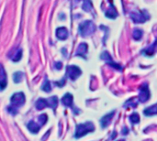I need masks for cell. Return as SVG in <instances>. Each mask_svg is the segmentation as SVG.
<instances>
[{
	"mask_svg": "<svg viewBox=\"0 0 157 141\" xmlns=\"http://www.w3.org/2000/svg\"><path fill=\"white\" fill-rule=\"evenodd\" d=\"M11 105L9 106V112L12 115H16L19 108L25 104V96L23 92H16L11 97Z\"/></svg>",
	"mask_w": 157,
	"mask_h": 141,
	"instance_id": "obj_1",
	"label": "cell"
},
{
	"mask_svg": "<svg viewBox=\"0 0 157 141\" xmlns=\"http://www.w3.org/2000/svg\"><path fill=\"white\" fill-rule=\"evenodd\" d=\"M95 129V126L93 125V123L91 122H86L85 124H80L76 126V131L75 134V136L76 138H80L82 136H84L85 135H86L89 132H93Z\"/></svg>",
	"mask_w": 157,
	"mask_h": 141,
	"instance_id": "obj_2",
	"label": "cell"
},
{
	"mask_svg": "<svg viewBox=\"0 0 157 141\" xmlns=\"http://www.w3.org/2000/svg\"><path fill=\"white\" fill-rule=\"evenodd\" d=\"M94 31H95V25L91 21H85L79 27L80 35H82L83 37H85L87 35H90Z\"/></svg>",
	"mask_w": 157,
	"mask_h": 141,
	"instance_id": "obj_3",
	"label": "cell"
},
{
	"mask_svg": "<svg viewBox=\"0 0 157 141\" xmlns=\"http://www.w3.org/2000/svg\"><path fill=\"white\" fill-rule=\"evenodd\" d=\"M81 73H82V72H81L80 68L77 67V66H75V65H70L66 69V74H67V76L71 80H73V81L76 80L81 75Z\"/></svg>",
	"mask_w": 157,
	"mask_h": 141,
	"instance_id": "obj_4",
	"label": "cell"
},
{
	"mask_svg": "<svg viewBox=\"0 0 157 141\" xmlns=\"http://www.w3.org/2000/svg\"><path fill=\"white\" fill-rule=\"evenodd\" d=\"M7 73L2 64H0V90H3L7 86Z\"/></svg>",
	"mask_w": 157,
	"mask_h": 141,
	"instance_id": "obj_5",
	"label": "cell"
},
{
	"mask_svg": "<svg viewBox=\"0 0 157 141\" xmlns=\"http://www.w3.org/2000/svg\"><path fill=\"white\" fill-rule=\"evenodd\" d=\"M139 98H140V101L142 102V103L148 101V99L150 98V92H149L148 86H147L146 84H144V85L141 87Z\"/></svg>",
	"mask_w": 157,
	"mask_h": 141,
	"instance_id": "obj_6",
	"label": "cell"
},
{
	"mask_svg": "<svg viewBox=\"0 0 157 141\" xmlns=\"http://www.w3.org/2000/svg\"><path fill=\"white\" fill-rule=\"evenodd\" d=\"M114 114H115V111H113V112H111V113H110V114H108V115H106V116H104L101 118L100 124H101V126H102L103 128L107 127V126L110 125L111 119H112L113 116H114Z\"/></svg>",
	"mask_w": 157,
	"mask_h": 141,
	"instance_id": "obj_7",
	"label": "cell"
},
{
	"mask_svg": "<svg viewBox=\"0 0 157 141\" xmlns=\"http://www.w3.org/2000/svg\"><path fill=\"white\" fill-rule=\"evenodd\" d=\"M56 37L60 40H65L68 38V30L65 27L58 28L56 29Z\"/></svg>",
	"mask_w": 157,
	"mask_h": 141,
	"instance_id": "obj_8",
	"label": "cell"
},
{
	"mask_svg": "<svg viewBox=\"0 0 157 141\" xmlns=\"http://www.w3.org/2000/svg\"><path fill=\"white\" fill-rule=\"evenodd\" d=\"M62 103L65 106L73 107V96L71 95V93L67 92L66 95H65L64 97L62 98Z\"/></svg>",
	"mask_w": 157,
	"mask_h": 141,
	"instance_id": "obj_9",
	"label": "cell"
},
{
	"mask_svg": "<svg viewBox=\"0 0 157 141\" xmlns=\"http://www.w3.org/2000/svg\"><path fill=\"white\" fill-rule=\"evenodd\" d=\"M36 108L37 110H42L46 107L49 106V103L47 99H43V98H40L37 102H36Z\"/></svg>",
	"mask_w": 157,
	"mask_h": 141,
	"instance_id": "obj_10",
	"label": "cell"
},
{
	"mask_svg": "<svg viewBox=\"0 0 157 141\" xmlns=\"http://www.w3.org/2000/svg\"><path fill=\"white\" fill-rule=\"evenodd\" d=\"M87 52V45L85 43H82L78 46V49L76 52V56H81L85 58V55Z\"/></svg>",
	"mask_w": 157,
	"mask_h": 141,
	"instance_id": "obj_11",
	"label": "cell"
},
{
	"mask_svg": "<svg viewBox=\"0 0 157 141\" xmlns=\"http://www.w3.org/2000/svg\"><path fill=\"white\" fill-rule=\"evenodd\" d=\"M40 125H38L37 123H35L34 121H30L29 124H28V128L29 130L33 133V134H36L39 132L40 130Z\"/></svg>",
	"mask_w": 157,
	"mask_h": 141,
	"instance_id": "obj_12",
	"label": "cell"
},
{
	"mask_svg": "<svg viewBox=\"0 0 157 141\" xmlns=\"http://www.w3.org/2000/svg\"><path fill=\"white\" fill-rule=\"evenodd\" d=\"M144 115L146 116H154L157 114V105H154L152 106L147 107L144 111H143Z\"/></svg>",
	"mask_w": 157,
	"mask_h": 141,
	"instance_id": "obj_13",
	"label": "cell"
},
{
	"mask_svg": "<svg viewBox=\"0 0 157 141\" xmlns=\"http://www.w3.org/2000/svg\"><path fill=\"white\" fill-rule=\"evenodd\" d=\"M48 100V103H49V106L50 107H52L54 109H55L57 107V105H58V98L56 96H52Z\"/></svg>",
	"mask_w": 157,
	"mask_h": 141,
	"instance_id": "obj_14",
	"label": "cell"
},
{
	"mask_svg": "<svg viewBox=\"0 0 157 141\" xmlns=\"http://www.w3.org/2000/svg\"><path fill=\"white\" fill-rule=\"evenodd\" d=\"M21 56H22V50L19 49L13 56H10V58L13 62H19L21 59Z\"/></svg>",
	"mask_w": 157,
	"mask_h": 141,
	"instance_id": "obj_15",
	"label": "cell"
},
{
	"mask_svg": "<svg viewBox=\"0 0 157 141\" xmlns=\"http://www.w3.org/2000/svg\"><path fill=\"white\" fill-rule=\"evenodd\" d=\"M22 77H23V73L21 72H17L13 74V80L16 83H19L22 81Z\"/></svg>",
	"mask_w": 157,
	"mask_h": 141,
	"instance_id": "obj_16",
	"label": "cell"
},
{
	"mask_svg": "<svg viewBox=\"0 0 157 141\" xmlns=\"http://www.w3.org/2000/svg\"><path fill=\"white\" fill-rule=\"evenodd\" d=\"M41 89H42L44 92H51V86L50 82H49L47 79L45 80V82H44V83H43V85H42Z\"/></svg>",
	"mask_w": 157,
	"mask_h": 141,
	"instance_id": "obj_17",
	"label": "cell"
},
{
	"mask_svg": "<svg viewBox=\"0 0 157 141\" xmlns=\"http://www.w3.org/2000/svg\"><path fill=\"white\" fill-rule=\"evenodd\" d=\"M130 120H131V123L137 124V123L140 122V116H139V115L137 113H133L132 115L130 116Z\"/></svg>",
	"mask_w": 157,
	"mask_h": 141,
	"instance_id": "obj_18",
	"label": "cell"
},
{
	"mask_svg": "<svg viewBox=\"0 0 157 141\" xmlns=\"http://www.w3.org/2000/svg\"><path fill=\"white\" fill-rule=\"evenodd\" d=\"M47 120H48V116H47L46 114H41V115L39 116V121L40 122V126L44 125V124L47 122Z\"/></svg>",
	"mask_w": 157,
	"mask_h": 141,
	"instance_id": "obj_19",
	"label": "cell"
},
{
	"mask_svg": "<svg viewBox=\"0 0 157 141\" xmlns=\"http://www.w3.org/2000/svg\"><path fill=\"white\" fill-rule=\"evenodd\" d=\"M134 34L135 35L137 34V36H134V39L136 40H139L141 38V36H142V31L141 30H139V29H136V31H134Z\"/></svg>",
	"mask_w": 157,
	"mask_h": 141,
	"instance_id": "obj_20",
	"label": "cell"
},
{
	"mask_svg": "<svg viewBox=\"0 0 157 141\" xmlns=\"http://www.w3.org/2000/svg\"><path fill=\"white\" fill-rule=\"evenodd\" d=\"M55 66H56V69H62V67H63V64H62V62H56V64H55Z\"/></svg>",
	"mask_w": 157,
	"mask_h": 141,
	"instance_id": "obj_21",
	"label": "cell"
},
{
	"mask_svg": "<svg viewBox=\"0 0 157 141\" xmlns=\"http://www.w3.org/2000/svg\"><path fill=\"white\" fill-rule=\"evenodd\" d=\"M128 131H129V130H128L126 127H124V129H123V134H124V135H126V134L128 133Z\"/></svg>",
	"mask_w": 157,
	"mask_h": 141,
	"instance_id": "obj_22",
	"label": "cell"
},
{
	"mask_svg": "<svg viewBox=\"0 0 157 141\" xmlns=\"http://www.w3.org/2000/svg\"><path fill=\"white\" fill-rule=\"evenodd\" d=\"M120 141H124V140H120Z\"/></svg>",
	"mask_w": 157,
	"mask_h": 141,
	"instance_id": "obj_23",
	"label": "cell"
}]
</instances>
